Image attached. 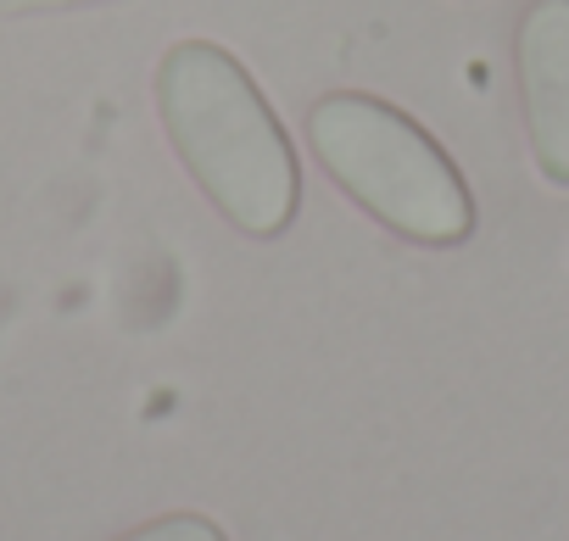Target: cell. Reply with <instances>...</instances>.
<instances>
[{
	"label": "cell",
	"mask_w": 569,
	"mask_h": 541,
	"mask_svg": "<svg viewBox=\"0 0 569 541\" xmlns=\"http://www.w3.org/2000/svg\"><path fill=\"white\" fill-rule=\"evenodd\" d=\"M513 73L536 168L569 184V0H530L513 34Z\"/></svg>",
	"instance_id": "cell-3"
},
{
	"label": "cell",
	"mask_w": 569,
	"mask_h": 541,
	"mask_svg": "<svg viewBox=\"0 0 569 541\" xmlns=\"http://www.w3.org/2000/svg\"><path fill=\"white\" fill-rule=\"evenodd\" d=\"M308 140L325 173L391 234L413 246H463L475 229V196L452 157L391 101L363 90L319 96Z\"/></svg>",
	"instance_id": "cell-2"
},
{
	"label": "cell",
	"mask_w": 569,
	"mask_h": 541,
	"mask_svg": "<svg viewBox=\"0 0 569 541\" xmlns=\"http://www.w3.org/2000/svg\"><path fill=\"white\" fill-rule=\"evenodd\" d=\"M123 541H229V535L201 513H168V519H151V524L129 530Z\"/></svg>",
	"instance_id": "cell-4"
},
{
	"label": "cell",
	"mask_w": 569,
	"mask_h": 541,
	"mask_svg": "<svg viewBox=\"0 0 569 541\" xmlns=\"http://www.w3.org/2000/svg\"><path fill=\"white\" fill-rule=\"evenodd\" d=\"M73 7H107V0H0V18H18V12H73Z\"/></svg>",
	"instance_id": "cell-5"
},
{
	"label": "cell",
	"mask_w": 569,
	"mask_h": 541,
	"mask_svg": "<svg viewBox=\"0 0 569 541\" xmlns=\"http://www.w3.org/2000/svg\"><path fill=\"white\" fill-rule=\"evenodd\" d=\"M162 129L201 184V196L251 240L291 229L302 201V168L291 134L251 84V73L212 40H179L157 62Z\"/></svg>",
	"instance_id": "cell-1"
}]
</instances>
